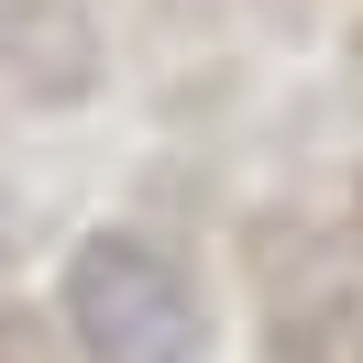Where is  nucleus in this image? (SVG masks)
<instances>
[{"label": "nucleus", "instance_id": "f257e3e1", "mask_svg": "<svg viewBox=\"0 0 363 363\" xmlns=\"http://www.w3.org/2000/svg\"><path fill=\"white\" fill-rule=\"evenodd\" d=\"M67 319H77V341H89V363H199V297H187V275L165 264L155 242H133V231H111V242L77 253Z\"/></svg>", "mask_w": 363, "mask_h": 363}, {"label": "nucleus", "instance_id": "f03ea898", "mask_svg": "<svg viewBox=\"0 0 363 363\" xmlns=\"http://www.w3.org/2000/svg\"><path fill=\"white\" fill-rule=\"evenodd\" d=\"M0 242H11V209H0Z\"/></svg>", "mask_w": 363, "mask_h": 363}]
</instances>
